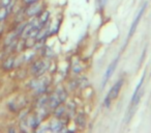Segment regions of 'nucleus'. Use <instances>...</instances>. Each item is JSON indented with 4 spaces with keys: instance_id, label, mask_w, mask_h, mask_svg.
<instances>
[{
    "instance_id": "nucleus-1",
    "label": "nucleus",
    "mask_w": 151,
    "mask_h": 133,
    "mask_svg": "<svg viewBox=\"0 0 151 133\" xmlns=\"http://www.w3.org/2000/svg\"><path fill=\"white\" fill-rule=\"evenodd\" d=\"M48 66H49L48 61H45V60H38V61L33 64L32 68H31V72H32V74L34 76H41L47 71Z\"/></svg>"
},
{
    "instance_id": "nucleus-2",
    "label": "nucleus",
    "mask_w": 151,
    "mask_h": 133,
    "mask_svg": "<svg viewBox=\"0 0 151 133\" xmlns=\"http://www.w3.org/2000/svg\"><path fill=\"white\" fill-rule=\"evenodd\" d=\"M65 99V94L63 92H56L50 98V106L51 107H57L61 102Z\"/></svg>"
},
{
    "instance_id": "nucleus-3",
    "label": "nucleus",
    "mask_w": 151,
    "mask_h": 133,
    "mask_svg": "<svg viewBox=\"0 0 151 133\" xmlns=\"http://www.w3.org/2000/svg\"><path fill=\"white\" fill-rule=\"evenodd\" d=\"M146 7H147V3H145V4L143 5L142 7H141L140 12H139L138 15H137V16H136V18H135L134 22H132V26H130V37H132V35L135 33V31H136L137 27H138V24H139V22H140L141 18H142L143 14H144V12H145V9H146Z\"/></svg>"
},
{
    "instance_id": "nucleus-4",
    "label": "nucleus",
    "mask_w": 151,
    "mask_h": 133,
    "mask_svg": "<svg viewBox=\"0 0 151 133\" xmlns=\"http://www.w3.org/2000/svg\"><path fill=\"white\" fill-rule=\"evenodd\" d=\"M122 83H123V80H119V81H117L116 83L112 86L111 90L109 92L108 96H107V98H108L109 100H114V99H116L117 97H118L119 92H120L121 90V86H122Z\"/></svg>"
},
{
    "instance_id": "nucleus-5",
    "label": "nucleus",
    "mask_w": 151,
    "mask_h": 133,
    "mask_svg": "<svg viewBox=\"0 0 151 133\" xmlns=\"http://www.w3.org/2000/svg\"><path fill=\"white\" fill-rule=\"evenodd\" d=\"M118 59L119 58H116V59L114 60V61L112 62V64H110V66H108V69H107L106 73H105V76H104V80H103V87L105 86V84L107 83V81L109 80V78L111 77V76L113 75V73H114V71L116 70V66H117V64H118Z\"/></svg>"
},
{
    "instance_id": "nucleus-6",
    "label": "nucleus",
    "mask_w": 151,
    "mask_h": 133,
    "mask_svg": "<svg viewBox=\"0 0 151 133\" xmlns=\"http://www.w3.org/2000/svg\"><path fill=\"white\" fill-rule=\"evenodd\" d=\"M39 9H41V5L36 4V3H31L30 7L27 9L26 14H27V16H29V17H33V16H35L37 13H38Z\"/></svg>"
},
{
    "instance_id": "nucleus-7",
    "label": "nucleus",
    "mask_w": 151,
    "mask_h": 133,
    "mask_svg": "<svg viewBox=\"0 0 151 133\" xmlns=\"http://www.w3.org/2000/svg\"><path fill=\"white\" fill-rule=\"evenodd\" d=\"M14 64H15V59H14V57H9L4 62H3V64H2L3 69H4L5 71H9L11 69H13Z\"/></svg>"
},
{
    "instance_id": "nucleus-8",
    "label": "nucleus",
    "mask_w": 151,
    "mask_h": 133,
    "mask_svg": "<svg viewBox=\"0 0 151 133\" xmlns=\"http://www.w3.org/2000/svg\"><path fill=\"white\" fill-rule=\"evenodd\" d=\"M49 16H50L49 12H43V13L41 14V17L38 18V22H39V24H41V26H43V24L48 21V19H49Z\"/></svg>"
},
{
    "instance_id": "nucleus-9",
    "label": "nucleus",
    "mask_w": 151,
    "mask_h": 133,
    "mask_svg": "<svg viewBox=\"0 0 151 133\" xmlns=\"http://www.w3.org/2000/svg\"><path fill=\"white\" fill-rule=\"evenodd\" d=\"M6 16H7V9L1 7V9H0V22L3 21V20L6 18Z\"/></svg>"
},
{
    "instance_id": "nucleus-10",
    "label": "nucleus",
    "mask_w": 151,
    "mask_h": 133,
    "mask_svg": "<svg viewBox=\"0 0 151 133\" xmlns=\"http://www.w3.org/2000/svg\"><path fill=\"white\" fill-rule=\"evenodd\" d=\"M61 129H62V124L61 123H53L52 124V130L60 131Z\"/></svg>"
},
{
    "instance_id": "nucleus-11",
    "label": "nucleus",
    "mask_w": 151,
    "mask_h": 133,
    "mask_svg": "<svg viewBox=\"0 0 151 133\" xmlns=\"http://www.w3.org/2000/svg\"><path fill=\"white\" fill-rule=\"evenodd\" d=\"M106 3H107V0H96V7L98 9H103L106 5Z\"/></svg>"
},
{
    "instance_id": "nucleus-12",
    "label": "nucleus",
    "mask_w": 151,
    "mask_h": 133,
    "mask_svg": "<svg viewBox=\"0 0 151 133\" xmlns=\"http://www.w3.org/2000/svg\"><path fill=\"white\" fill-rule=\"evenodd\" d=\"M63 111H64V108H63V107H58V108H57V110H56V112H55V113H56L57 116H60V114H62Z\"/></svg>"
},
{
    "instance_id": "nucleus-13",
    "label": "nucleus",
    "mask_w": 151,
    "mask_h": 133,
    "mask_svg": "<svg viewBox=\"0 0 151 133\" xmlns=\"http://www.w3.org/2000/svg\"><path fill=\"white\" fill-rule=\"evenodd\" d=\"M24 1H25V2H26V3H30V4H31V3L36 2L37 0H24Z\"/></svg>"
}]
</instances>
